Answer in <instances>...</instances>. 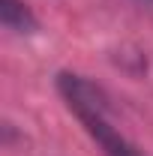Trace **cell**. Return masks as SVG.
<instances>
[{"mask_svg": "<svg viewBox=\"0 0 153 156\" xmlns=\"http://www.w3.org/2000/svg\"><path fill=\"white\" fill-rule=\"evenodd\" d=\"M57 90L105 156H144L108 117V93L78 72H60Z\"/></svg>", "mask_w": 153, "mask_h": 156, "instance_id": "6da1fadb", "label": "cell"}, {"mask_svg": "<svg viewBox=\"0 0 153 156\" xmlns=\"http://www.w3.org/2000/svg\"><path fill=\"white\" fill-rule=\"evenodd\" d=\"M0 24L12 33H36L39 21L24 0H0Z\"/></svg>", "mask_w": 153, "mask_h": 156, "instance_id": "7a4b0ae2", "label": "cell"}, {"mask_svg": "<svg viewBox=\"0 0 153 156\" xmlns=\"http://www.w3.org/2000/svg\"><path fill=\"white\" fill-rule=\"evenodd\" d=\"M144 3H153V0H144Z\"/></svg>", "mask_w": 153, "mask_h": 156, "instance_id": "3957f363", "label": "cell"}]
</instances>
